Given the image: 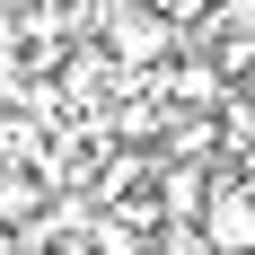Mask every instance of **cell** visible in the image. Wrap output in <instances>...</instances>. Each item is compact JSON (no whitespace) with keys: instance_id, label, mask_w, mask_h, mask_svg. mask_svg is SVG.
<instances>
[{"instance_id":"1","label":"cell","mask_w":255,"mask_h":255,"mask_svg":"<svg viewBox=\"0 0 255 255\" xmlns=\"http://www.w3.org/2000/svg\"><path fill=\"white\" fill-rule=\"evenodd\" d=\"M88 44H97L115 71H158V62L185 44V26H167L150 0H97V18H88Z\"/></svg>"},{"instance_id":"2","label":"cell","mask_w":255,"mask_h":255,"mask_svg":"<svg viewBox=\"0 0 255 255\" xmlns=\"http://www.w3.org/2000/svg\"><path fill=\"white\" fill-rule=\"evenodd\" d=\"M194 229H203L211 255H247L255 247V185L229 176V158L211 167V194H203V211H194Z\"/></svg>"},{"instance_id":"3","label":"cell","mask_w":255,"mask_h":255,"mask_svg":"<svg viewBox=\"0 0 255 255\" xmlns=\"http://www.w3.org/2000/svg\"><path fill=\"white\" fill-rule=\"evenodd\" d=\"M211 194V167H194V158H150V203L158 220H194Z\"/></svg>"},{"instance_id":"4","label":"cell","mask_w":255,"mask_h":255,"mask_svg":"<svg viewBox=\"0 0 255 255\" xmlns=\"http://www.w3.org/2000/svg\"><path fill=\"white\" fill-rule=\"evenodd\" d=\"M150 158H194V167H220V115H167V132L150 141Z\"/></svg>"},{"instance_id":"5","label":"cell","mask_w":255,"mask_h":255,"mask_svg":"<svg viewBox=\"0 0 255 255\" xmlns=\"http://www.w3.org/2000/svg\"><path fill=\"white\" fill-rule=\"evenodd\" d=\"M150 9H158V18H167V26H194V18H211L220 0H150Z\"/></svg>"},{"instance_id":"6","label":"cell","mask_w":255,"mask_h":255,"mask_svg":"<svg viewBox=\"0 0 255 255\" xmlns=\"http://www.w3.org/2000/svg\"><path fill=\"white\" fill-rule=\"evenodd\" d=\"M0 255H18V229H0Z\"/></svg>"},{"instance_id":"7","label":"cell","mask_w":255,"mask_h":255,"mask_svg":"<svg viewBox=\"0 0 255 255\" xmlns=\"http://www.w3.org/2000/svg\"><path fill=\"white\" fill-rule=\"evenodd\" d=\"M247 255H255V247H247Z\"/></svg>"}]
</instances>
